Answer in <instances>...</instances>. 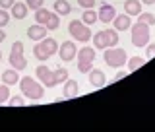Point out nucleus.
<instances>
[{"label":"nucleus","mask_w":155,"mask_h":132,"mask_svg":"<svg viewBox=\"0 0 155 132\" xmlns=\"http://www.w3.org/2000/svg\"><path fill=\"white\" fill-rule=\"evenodd\" d=\"M35 74H37L39 82H41L43 86H47V87H54V86H56V80H54V72H52V70H48V68H47L45 64L37 66Z\"/></svg>","instance_id":"7"},{"label":"nucleus","mask_w":155,"mask_h":132,"mask_svg":"<svg viewBox=\"0 0 155 132\" xmlns=\"http://www.w3.org/2000/svg\"><path fill=\"white\" fill-rule=\"evenodd\" d=\"M97 16H99V19L103 23H110L114 19V16H116V10H114V6H110V4H103Z\"/></svg>","instance_id":"13"},{"label":"nucleus","mask_w":155,"mask_h":132,"mask_svg":"<svg viewBox=\"0 0 155 132\" xmlns=\"http://www.w3.org/2000/svg\"><path fill=\"white\" fill-rule=\"evenodd\" d=\"M27 37L31 39V41H41V39H45V37H47V27H45V25H41V23L27 27Z\"/></svg>","instance_id":"12"},{"label":"nucleus","mask_w":155,"mask_h":132,"mask_svg":"<svg viewBox=\"0 0 155 132\" xmlns=\"http://www.w3.org/2000/svg\"><path fill=\"white\" fill-rule=\"evenodd\" d=\"M54 10H56L58 16H68V14L72 12V6L66 2V0H56V2H54Z\"/></svg>","instance_id":"19"},{"label":"nucleus","mask_w":155,"mask_h":132,"mask_svg":"<svg viewBox=\"0 0 155 132\" xmlns=\"http://www.w3.org/2000/svg\"><path fill=\"white\" fill-rule=\"evenodd\" d=\"M4 39H6V33H4V29H2V27H0V43H2V41H4Z\"/></svg>","instance_id":"36"},{"label":"nucleus","mask_w":155,"mask_h":132,"mask_svg":"<svg viewBox=\"0 0 155 132\" xmlns=\"http://www.w3.org/2000/svg\"><path fill=\"white\" fill-rule=\"evenodd\" d=\"M124 12L128 14V16H140V14H142V0H126Z\"/></svg>","instance_id":"15"},{"label":"nucleus","mask_w":155,"mask_h":132,"mask_svg":"<svg viewBox=\"0 0 155 132\" xmlns=\"http://www.w3.org/2000/svg\"><path fill=\"white\" fill-rule=\"evenodd\" d=\"M78 4H80L81 8L87 10V8H93L95 6V0H78Z\"/></svg>","instance_id":"33"},{"label":"nucleus","mask_w":155,"mask_h":132,"mask_svg":"<svg viewBox=\"0 0 155 132\" xmlns=\"http://www.w3.org/2000/svg\"><path fill=\"white\" fill-rule=\"evenodd\" d=\"M39 45H41V49L45 51L47 56H52V55H56V52H58V43H56V39H52V37L41 39V41H39Z\"/></svg>","instance_id":"10"},{"label":"nucleus","mask_w":155,"mask_h":132,"mask_svg":"<svg viewBox=\"0 0 155 132\" xmlns=\"http://www.w3.org/2000/svg\"><path fill=\"white\" fill-rule=\"evenodd\" d=\"M54 80H56V86L64 84V82L68 80V70H66V68H56V70H54Z\"/></svg>","instance_id":"25"},{"label":"nucleus","mask_w":155,"mask_h":132,"mask_svg":"<svg viewBox=\"0 0 155 132\" xmlns=\"http://www.w3.org/2000/svg\"><path fill=\"white\" fill-rule=\"evenodd\" d=\"M19 80H21V78H19V72L16 70V68L2 72V84H6V86H16Z\"/></svg>","instance_id":"16"},{"label":"nucleus","mask_w":155,"mask_h":132,"mask_svg":"<svg viewBox=\"0 0 155 132\" xmlns=\"http://www.w3.org/2000/svg\"><path fill=\"white\" fill-rule=\"evenodd\" d=\"M19 87H21L23 95H25L27 99H33V101L43 99V95H45V87L39 84L37 80H33V78H29V76L19 80Z\"/></svg>","instance_id":"1"},{"label":"nucleus","mask_w":155,"mask_h":132,"mask_svg":"<svg viewBox=\"0 0 155 132\" xmlns=\"http://www.w3.org/2000/svg\"><path fill=\"white\" fill-rule=\"evenodd\" d=\"M78 93H80V84H78L76 80H68L64 82V97L66 99H72V97H78Z\"/></svg>","instance_id":"14"},{"label":"nucleus","mask_w":155,"mask_h":132,"mask_svg":"<svg viewBox=\"0 0 155 132\" xmlns=\"http://www.w3.org/2000/svg\"><path fill=\"white\" fill-rule=\"evenodd\" d=\"M132 16H128V14H122V16H114L113 19V25L116 31H126V29L132 27V19H130Z\"/></svg>","instance_id":"11"},{"label":"nucleus","mask_w":155,"mask_h":132,"mask_svg":"<svg viewBox=\"0 0 155 132\" xmlns=\"http://www.w3.org/2000/svg\"><path fill=\"white\" fill-rule=\"evenodd\" d=\"M145 60H147L145 56H134V58H130V60H128V70H130V72L138 70L140 66H143V64H145Z\"/></svg>","instance_id":"22"},{"label":"nucleus","mask_w":155,"mask_h":132,"mask_svg":"<svg viewBox=\"0 0 155 132\" xmlns=\"http://www.w3.org/2000/svg\"><path fill=\"white\" fill-rule=\"evenodd\" d=\"M140 22L147 23V25H155V16L149 14V12H142V14H140Z\"/></svg>","instance_id":"26"},{"label":"nucleus","mask_w":155,"mask_h":132,"mask_svg":"<svg viewBox=\"0 0 155 132\" xmlns=\"http://www.w3.org/2000/svg\"><path fill=\"white\" fill-rule=\"evenodd\" d=\"M105 64L110 66V68H120L124 66V62L128 60V55H126L124 49H118V47H109L105 49Z\"/></svg>","instance_id":"2"},{"label":"nucleus","mask_w":155,"mask_h":132,"mask_svg":"<svg viewBox=\"0 0 155 132\" xmlns=\"http://www.w3.org/2000/svg\"><path fill=\"white\" fill-rule=\"evenodd\" d=\"M10 10H12V16L16 19H23L27 16V4H23V2H14V6Z\"/></svg>","instance_id":"18"},{"label":"nucleus","mask_w":155,"mask_h":132,"mask_svg":"<svg viewBox=\"0 0 155 132\" xmlns=\"http://www.w3.org/2000/svg\"><path fill=\"white\" fill-rule=\"evenodd\" d=\"M33 55H35V58H39V60H47V55H45V51L41 49V45H39V41L35 43V47H33Z\"/></svg>","instance_id":"27"},{"label":"nucleus","mask_w":155,"mask_h":132,"mask_svg":"<svg viewBox=\"0 0 155 132\" xmlns=\"http://www.w3.org/2000/svg\"><path fill=\"white\" fill-rule=\"evenodd\" d=\"M43 2L45 0H27V8H31V10H39V8H43Z\"/></svg>","instance_id":"29"},{"label":"nucleus","mask_w":155,"mask_h":132,"mask_svg":"<svg viewBox=\"0 0 155 132\" xmlns=\"http://www.w3.org/2000/svg\"><path fill=\"white\" fill-rule=\"evenodd\" d=\"M130 29H132V45L134 47H145L149 43V25L147 23L138 19V23H132Z\"/></svg>","instance_id":"4"},{"label":"nucleus","mask_w":155,"mask_h":132,"mask_svg":"<svg viewBox=\"0 0 155 132\" xmlns=\"http://www.w3.org/2000/svg\"><path fill=\"white\" fill-rule=\"evenodd\" d=\"M107 39H109V47H116L118 45V31L116 29H105Z\"/></svg>","instance_id":"24"},{"label":"nucleus","mask_w":155,"mask_h":132,"mask_svg":"<svg viewBox=\"0 0 155 132\" xmlns=\"http://www.w3.org/2000/svg\"><path fill=\"white\" fill-rule=\"evenodd\" d=\"M68 31L74 37V41H80V43L91 41V29H89V25H85L81 19H72L70 25H68Z\"/></svg>","instance_id":"3"},{"label":"nucleus","mask_w":155,"mask_h":132,"mask_svg":"<svg viewBox=\"0 0 155 132\" xmlns=\"http://www.w3.org/2000/svg\"><path fill=\"white\" fill-rule=\"evenodd\" d=\"M155 56V43H151V45H145V58H153Z\"/></svg>","instance_id":"32"},{"label":"nucleus","mask_w":155,"mask_h":132,"mask_svg":"<svg viewBox=\"0 0 155 132\" xmlns=\"http://www.w3.org/2000/svg\"><path fill=\"white\" fill-rule=\"evenodd\" d=\"M126 74H128V72H118V74H116V76H114V82H118V80H122V78H124Z\"/></svg>","instance_id":"35"},{"label":"nucleus","mask_w":155,"mask_h":132,"mask_svg":"<svg viewBox=\"0 0 155 132\" xmlns=\"http://www.w3.org/2000/svg\"><path fill=\"white\" fill-rule=\"evenodd\" d=\"M93 47L95 49H109V39H107V33H105V29L103 31H97L95 35H93Z\"/></svg>","instance_id":"17"},{"label":"nucleus","mask_w":155,"mask_h":132,"mask_svg":"<svg viewBox=\"0 0 155 132\" xmlns=\"http://www.w3.org/2000/svg\"><path fill=\"white\" fill-rule=\"evenodd\" d=\"M10 99V87L6 84L0 86V103H6V101Z\"/></svg>","instance_id":"28"},{"label":"nucleus","mask_w":155,"mask_h":132,"mask_svg":"<svg viewBox=\"0 0 155 132\" xmlns=\"http://www.w3.org/2000/svg\"><path fill=\"white\" fill-rule=\"evenodd\" d=\"M58 55L64 62H70L74 60L76 55H78V49H76V43L74 41H64L60 47H58Z\"/></svg>","instance_id":"8"},{"label":"nucleus","mask_w":155,"mask_h":132,"mask_svg":"<svg viewBox=\"0 0 155 132\" xmlns=\"http://www.w3.org/2000/svg\"><path fill=\"white\" fill-rule=\"evenodd\" d=\"M10 64H12V68H16L18 72H21V70L27 68V60H25V56H23V43L21 41H16L12 45V51H10Z\"/></svg>","instance_id":"6"},{"label":"nucleus","mask_w":155,"mask_h":132,"mask_svg":"<svg viewBox=\"0 0 155 132\" xmlns=\"http://www.w3.org/2000/svg\"><path fill=\"white\" fill-rule=\"evenodd\" d=\"M76 56H78V70L87 74L91 70V66H93V60H95V49L93 47H81Z\"/></svg>","instance_id":"5"},{"label":"nucleus","mask_w":155,"mask_h":132,"mask_svg":"<svg viewBox=\"0 0 155 132\" xmlns=\"http://www.w3.org/2000/svg\"><path fill=\"white\" fill-rule=\"evenodd\" d=\"M14 2H16V0H0V8H2V10H10L14 6Z\"/></svg>","instance_id":"34"},{"label":"nucleus","mask_w":155,"mask_h":132,"mask_svg":"<svg viewBox=\"0 0 155 132\" xmlns=\"http://www.w3.org/2000/svg\"><path fill=\"white\" fill-rule=\"evenodd\" d=\"M8 22H10V14L6 12V10L0 8V27H2V25H8Z\"/></svg>","instance_id":"30"},{"label":"nucleus","mask_w":155,"mask_h":132,"mask_svg":"<svg viewBox=\"0 0 155 132\" xmlns=\"http://www.w3.org/2000/svg\"><path fill=\"white\" fill-rule=\"evenodd\" d=\"M99 19V16L93 12L91 8H87V10H84V16H81V22L85 23V25H93V23Z\"/></svg>","instance_id":"20"},{"label":"nucleus","mask_w":155,"mask_h":132,"mask_svg":"<svg viewBox=\"0 0 155 132\" xmlns=\"http://www.w3.org/2000/svg\"><path fill=\"white\" fill-rule=\"evenodd\" d=\"M48 18H51V12H48V10H45V8L35 10V22H37V23H41V25H47Z\"/></svg>","instance_id":"21"},{"label":"nucleus","mask_w":155,"mask_h":132,"mask_svg":"<svg viewBox=\"0 0 155 132\" xmlns=\"http://www.w3.org/2000/svg\"><path fill=\"white\" fill-rule=\"evenodd\" d=\"M58 25H60V18H58V14L56 12H51V18H48V22H47V29H58Z\"/></svg>","instance_id":"23"},{"label":"nucleus","mask_w":155,"mask_h":132,"mask_svg":"<svg viewBox=\"0 0 155 132\" xmlns=\"http://www.w3.org/2000/svg\"><path fill=\"white\" fill-rule=\"evenodd\" d=\"M142 4H147L149 6V4H155V0H142Z\"/></svg>","instance_id":"37"},{"label":"nucleus","mask_w":155,"mask_h":132,"mask_svg":"<svg viewBox=\"0 0 155 132\" xmlns=\"http://www.w3.org/2000/svg\"><path fill=\"white\" fill-rule=\"evenodd\" d=\"M87 78H89V84L93 86V87H103L105 86V82H107V76H105V72L103 70H99V68H91L89 72H87Z\"/></svg>","instance_id":"9"},{"label":"nucleus","mask_w":155,"mask_h":132,"mask_svg":"<svg viewBox=\"0 0 155 132\" xmlns=\"http://www.w3.org/2000/svg\"><path fill=\"white\" fill-rule=\"evenodd\" d=\"M10 105H12V107H21V105H23V97H21V95L10 97Z\"/></svg>","instance_id":"31"},{"label":"nucleus","mask_w":155,"mask_h":132,"mask_svg":"<svg viewBox=\"0 0 155 132\" xmlns=\"http://www.w3.org/2000/svg\"><path fill=\"white\" fill-rule=\"evenodd\" d=\"M0 60H2V51H0Z\"/></svg>","instance_id":"38"}]
</instances>
